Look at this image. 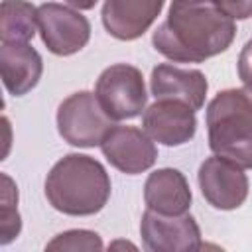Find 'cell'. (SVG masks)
I'll use <instances>...</instances> for the list:
<instances>
[{
    "label": "cell",
    "instance_id": "6da1fadb",
    "mask_svg": "<svg viewBox=\"0 0 252 252\" xmlns=\"http://www.w3.org/2000/svg\"><path fill=\"white\" fill-rule=\"evenodd\" d=\"M236 37V20L213 0H171L152 45L173 63H203L220 55Z\"/></svg>",
    "mask_w": 252,
    "mask_h": 252
},
{
    "label": "cell",
    "instance_id": "7a4b0ae2",
    "mask_svg": "<svg viewBox=\"0 0 252 252\" xmlns=\"http://www.w3.org/2000/svg\"><path fill=\"white\" fill-rule=\"evenodd\" d=\"M47 203L69 217H91L104 209L112 183L104 165L87 154H67L45 177Z\"/></svg>",
    "mask_w": 252,
    "mask_h": 252
},
{
    "label": "cell",
    "instance_id": "3957f363",
    "mask_svg": "<svg viewBox=\"0 0 252 252\" xmlns=\"http://www.w3.org/2000/svg\"><path fill=\"white\" fill-rule=\"evenodd\" d=\"M209 148L242 169H252V93L246 87L219 91L205 112Z\"/></svg>",
    "mask_w": 252,
    "mask_h": 252
},
{
    "label": "cell",
    "instance_id": "277c9868",
    "mask_svg": "<svg viewBox=\"0 0 252 252\" xmlns=\"http://www.w3.org/2000/svg\"><path fill=\"white\" fill-rule=\"evenodd\" d=\"M57 132L75 148L100 146L114 126V120L102 110L94 93L77 91L69 94L57 108Z\"/></svg>",
    "mask_w": 252,
    "mask_h": 252
},
{
    "label": "cell",
    "instance_id": "5b68a950",
    "mask_svg": "<svg viewBox=\"0 0 252 252\" xmlns=\"http://www.w3.org/2000/svg\"><path fill=\"white\" fill-rule=\"evenodd\" d=\"M94 94L112 120L136 118L146 110L148 102L144 75L130 63H114L106 67L96 79Z\"/></svg>",
    "mask_w": 252,
    "mask_h": 252
},
{
    "label": "cell",
    "instance_id": "8992f818",
    "mask_svg": "<svg viewBox=\"0 0 252 252\" xmlns=\"http://www.w3.org/2000/svg\"><path fill=\"white\" fill-rule=\"evenodd\" d=\"M37 30L53 55H73L91 39V22L73 6L45 2L37 6Z\"/></svg>",
    "mask_w": 252,
    "mask_h": 252
},
{
    "label": "cell",
    "instance_id": "52a82bcc",
    "mask_svg": "<svg viewBox=\"0 0 252 252\" xmlns=\"http://www.w3.org/2000/svg\"><path fill=\"white\" fill-rule=\"evenodd\" d=\"M144 248L150 252H191L201 250V228L189 215H163L146 209L140 220Z\"/></svg>",
    "mask_w": 252,
    "mask_h": 252
},
{
    "label": "cell",
    "instance_id": "ba28073f",
    "mask_svg": "<svg viewBox=\"0 0 252 252\" xmlns=\"http://www.w3.org/2000/svg\"><path fill=\"white\" fill-rule=\"evenodd\" d=\"M197 181L205 201L219 211L238 209L250 189L244 169L219 156H211L199 165Z\"/></svg>",
    "mask_w": 252,
    "mask_h": 252
},
{
    "label": "cell",
    "instance_id": "9c48e42d",
    "mask_svg": "<svg viewBox=\"0 0 252 252\" xmlns=\"http://www.w3.org/2000/svg\"><path fill=\"white\" fill-rule=\"evenodd\" d=\"M98 148L106 161L126 175L144 173L158 159L156 142L148 136L144 128L136 126L114 124Z\"/></svg>",
    "mask_w": 252,
    "mask_h": 252
},
{
    "label": "cell",
    "instance_id": "30bf717a",
    "mask_svg": "<svg viewBox=\"0 0 252 252\" xmlns=\"http://www.w3.org/2000/svg\"><path fill=\"white\" fill-rule=\"evenodd\" d=\"M142 128L154 142L177 148L193 140L197 132V116L185 102L158 98L142 112Z\"/></svg>",
    "mask_w": 252,
    "mask_h": 252
},
{
    "label": "cell",
    "instance_id": "8fae6325",
    "mask_svg": "<svg viewBox=\"0 0 252 252\" xmlns=\"http://www.w3.org/2000/svg\"><path fill=\"white\" fill-rule=\"evenodd\" d=\"M163 6L165 0H104L100 10L102 26L112 37L134 41L152 28Z\"/></svg>",
    "mask_w": 252,
    "mask_h": 252
},
{
    "label": "cell",
    "instance_id": "7c38bea8",
    "mask_svg": "<svg viewBox=\"0 0 252 252\" xmlns=\"http://www.w3.org/2000/svg\"><path fill=\"white\" fill-rule=\"evenodd\" d=\"M150 91L154 98H171L185 102L195 112L205 106L209 83L199 69H185L171 63H159L152 69Z\"/></svg>",
    "mask_w": 252,
    "mask_h": 252
},
{
    "label": "cell",
    "instance_id": "4fadbf2b",
    "mask_svg": "<svg viewBox=\"0 0 252 252\" xmlns=\"http://www.w3.org/2000/svg\"><path fill=\"white\" fill-rule=\"evenodd\" d=\"M0 73L12 96H24L37 87L43 59L30 41H0Z\"/></svg>",
    "mask_w": 252,
    "mask_h": 252
},
{
    "label": "cell",
    "instance_id": "5bb4252c",
    "mask_svg": "<svg viewBox=\"0 0 252 252\" xmlns=\"http://www.w3.org/2000/svg\"><path fill=\"white\" fill-rule=\"evenodd\" d=\"M191 187L187 177L175 167L152 171L144 183V203L148 209L163 215H183L191 209Z\"/></svg>",
    "mask_w": 252,
    "mask_h": 252
},
{
    "label": "cell",
    "instance_id": "9a60e30c",
    "mask_svg": "<svg viewBox=\"0 0 252 252\" xmlns=\"http://www.w3.org/2000/svg\"><path fill=\"white\" fill-rule=\"evenodd\" d=\"M37 32V8L28 0H2L0 41H30Z\"/></svg>",
    "mask_w": 252,
    "mask_h": 252
},
{
    "label": "cell",
    "instance_id": "2e32d148",
    "mask_svg": "<svg viewBox=\"0 0 252 252\" xmlns=\"http://www.w3.org/2000/svg\"><path fill=\"white\" fill-rule=\"evenodd\" d=\"M2 213H0V244L6 246L18 238L22 219L18 213V187L8 173H2Z\"/></svg>",
    "mask_w": 252,
    "mask_h": 252
},
{
    "label": "cell",
    "instance_id": "e0dca14e",
    "mask_svg": "<svg viewBox=\"0 0 252 252\" xmlns=\"http://www.w3.org/2000/svg\"><path fill=\"white\" fill-rule=\"evenodd\" d=\"M104 244L100 240V236L94 232V230H87V228H71V230H65L57 236H53L45 250H71V252H77V250H87V252H98L102 250Z\"/></svg>",
    "mask_w": 252,
    "mask_h": 252
},
{
    "label": "cell",
    "instance_id": "ac0fdd59",
    "mask_svg": "<svg viewBox=\"0 0 252 252\" xmlns=\"http://www.w3.org/2000/svg\"><path fill=\"white\" fill-rule=\"evenodd\" d=\"M224 14L232 20H248L252 18V0H213Z\"/></svg>",
    "mask_w": 252,
    "mask_h": 252
},
{
    "label": "cell",
    "instance_id": "d6986e66",
    "mask_svg": "<svg viewBox=\"0 0 252 252\" xmlns=\"http://www.w3.org/2000/svg\"><path fill=\"white\" fill-rule=\"evenodd\" d=\"M236 69H238V79L242 81V85L252 91V39H248L244 47L240 49Z\"/></svg>",
    "mask_w": 252,
    "mask_h": 252
},
{
    "label": "cell",
    "instance_id": "ffe728a7",
    "mask_svg": "<svg viewBox=\"0 0 252 252\" xmlns=\"http://www.w3.org/2000/svg\"><path fill=\"white\" fill-rule=\"evenodd\" d=\"M63 2H67L69 6H73L77 10H93L98 0H63Z\"/></svg>",
    "mask_w": 252,
    "mask_h": 252
},
{
    "label": "cell",
    "instance_id": "44dd1931",
    "mask_svg": "<svg viewBox=\"0 0 252 252\" xmlns=\"http://www.w3.org/2000/svg\"><path fill=\"white\" fill-rule=\"evenodd\" d=\"M248 91H250V89H248ZM250 93H252V91H250Z\"/></svg>",
    "mask_w": 252,
    "mask_h": 252
}]
</instances>
